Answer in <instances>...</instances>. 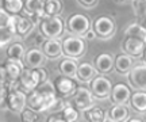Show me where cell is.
<instances>
[{
	"label": "cell",
	"instance_id": "1",
	"mask_svg": "<svg viewBox=\"0 0 146 122\" xmlns=\"http://www.w3.org/2000/svg\"><path fill=\"white\" fill-rule=\"evenodd\" d=\"M47 80L46 71L39 67V68H23L22 73L19 76V84L26 91H34L38 85Z\"/></svg>",
	"mask_w": 146,
	"mask_h": 122
},
{
	"label": "cell",
	"instance_id": "2",
	"mask_svg": "<svg viewBox=\"0 0 146 122\" xmlns=\"http://www.w3.org/2000/svg\"><path fill=\"white\" fill-rule=\"evenodd\" d=\"M41 34L46 38H57L64 31V22L58 15L56 16H46L39 23Z\"/></svg>",
	"mask_w": 146,
	"mask_h": 122
},
{
	"label": "cell",
	"instance_id": "3",
	"mask_svg": "<svg viewBox=\"0 0 146 122\" xmlns=\"http://www.w3.org/2000/svg\"><path fill=\"white\" fill-rule=\"evenodd\" d=\"M85 52V42L78 35H69L62 41V53L69 59L81 57Z\"/></svg>",
	"mask_w": 146,
	"mask_h": 122
},
{
	"label": "cell",
	"instance_id": "4",
	"mask_svg": "<svg viewBox=\"0 0 146 122\" xmlns=\"http://www.w3.org/2000/svg\"><path fill=\"white\" fill-rule=\"evenodd\" d=\"M91 29V22L83 14H74L68 19V30L74 35L81 37Z\"/></svg>",
	"mask_w": 146,
	"mask_h": 122
},
{
	"label": "cell",
	"instance_id": "5",
	"mask_svg": "<svg viewBox=\"0 0 146 122\" xmlns=\"http://www.w3.org/2000/svg\"><path fill=\"white\" fill-rule=\"evenodd\" d=\"M129 81L134 88L146 90V64L141 63L131 67L129 71Z\"/></svg>",
	"mask_w": 146,
	"mask_h": 122
},
{
	"label": "cell",
	"instance_id": "6",
	"mask_svg": "<svg viewBox=\"0 0 146 122\" xmlns=\"http://www.w3.org/2000/svg\"><path fill=\"white\" fill-rule=\"evenodd\" d=\"M111 90H112V84L104 76L94 77L91 81V92L96 98H107L111 94Z\"/></svg>",
	"mask_w": 146,
	"mask_h": 122
},
{
	"label": "cell",
	"instance_id": "7",
	"mask_svg": "<svg viewBox=\"0 0 146 122\" xmlns=\"http://www.w3.org/2000/svg\"><path fill=\"white\" fill-rule=\"evenodd\" d=\"M92 102H94V96L88 88H84V87L76 88L74 98H73V103H74L76 110H84V111L88 110L92 106Z\"/></svg>",
	"mask_w": 146,
	"mask_h": 122
},
{
	"label": "cell",
	"instance_id": "8",
	"mask_svg": "<svg viewBox=\"0 0 146 122\" xmlns=\"http://www.w3.org/2000/svg\"><path fill=\"white\" fill-rule=\"evenodd\" d=\"M27 96L26 94L21 90H12L8 92L7 96V106L10 107V110L14 113H22L23 109L26 107Z\"/></svg>",
	"mask_w": 146,
	"mask_h": 122
},
{
	"label": "cell",
	"instance_id": "9",
	"mask_svg": "<svg viewBox=\"0 0 146 122\" xmlns=\"http://www.w3.org/2000/svg\"><path fill=\"white\" fill-rule=\"evenodd\" d=\"M114 30V21L108 16H99L94 23V31L96 33V35H99L102 38H107L110 35H112Z\"/></svg>",
	"mask_w": 146,
	"mask_h": 122
},
{
	"label": "cell",
	"instance_id": "10",
	"mask_svg": "<svg viewBox=\"0 0 146 122\" xmlns=\"http://www.w3.org/2000/svg\"><path fill=\"white\" fill-rule=\"evenodd\" d=\"M122 49L126 54L131 57H141L145 50V43L133 37H126V39L122 42Z\"/></svg>",
	"mask_w": 146,
	"mask_h": 122
},
{
	"label": "cell",
	"instance_id": "11",
	"mask_svg": "<svg viewBox=\"0 0 146 122\" xmlns=\"http://www.w3.org/2000/svg\"><path fill=\"white\" fill-rule=\"evenodd\" d=\"M42 52L47 59H57L62 54V42H60L57 38H47L42 43Z\"/></svg>",
	"mask_w": 146,
	"mask_h": 122
},
{
	"label": "cell",
	"instance_id": "12",
	"mask_svg": "<svg viewBox=\"0 0 146 122\" xmlns=\"http://www.w3.org/2000/svg\"><path fill=\"white\" fill-rule=\"evenodd\" d=\"M23 59H25V65H26L27 68L35 69V68L42 67V65L45 64L46 56H45L43 52L39 50V49H30Z\"/></svg>",
	"mask_w": 146,
	"mask_h": 122
},
{
	"label": "cell",
	"instance_id": "13",
	"mask_svg": "<svg viewBox=\"0 0 146 122\" xmlns=\"http://www.w3.org/2000/svg\"><path fill=\"white\" fill-rule=\"evenodd\" d=\"M54 87H56V91H57V94L60 96H62V98H65V96H69L72 95L73 92L76 91V83L73 81L70 77H58L57 80H56V84H54Z\"/></svg>",
	"mask_w": 146,
	"mask_h": 122
},
{
	"label": "cell",
	"instance_id": "14",
	"mask_svg": "<svg viewBox=\"0 0 146 122\" xmlns=\"http://www.w3.org/2000/svg\"><path fill=\"white\" fill-rule=\"evenodd\" d=\"M23 68H25V64L23 63L7 59V61H5V64H4L5 75H7V83H8V81H18Z\"/></svg>",
	"mask_w": 146,
	"mask_h": 122
},
{
	"label": "cell",
	"instance_id": "15",
	"mask_svg": "<svg viewBox=\"0 0 146 122\" xmlns=\"http://www.w3.org/2000/svg\"><path fill=\"white\" fill-rule=\"evenodd\" d=\"M130 96H131V92L129 90V87L122 84V83L116 84L111 90V99L116 105H125L126 102L130 99Z\"/></svg>",
	"mask_w": 146,
	"mask_h": 122
},
{
	"label": "cell",
	"instance_id": "16",
	"mask_svg": "<svg viewBox=\"0 0 146 122\" xmlns=\"http://www.w3.org/2000/svg\"><path fill=\"white\" fill-rule=\"evenodd\" d=\"M27 105L34 111H46V103L42 92L38 88L31 91V94L27 96Z\"/></svg>",
	"mask_w": 146,
	"mask_h": 122
},
{
	"label": "cell",
	"instance_id": "17",
	"mask_svg": "<svg viewBox=\"0 0 146 122\" xmlns=\"http://www.w3.org/2000/svg\"><path fill=\"white\" fill-rule=\"evenodd\" d=\"M114 67L119 73H127L133 67V57L126 53H122L119 56H116V59L114 60Z\"/></svg>",
	"mask_w": 146,
	"mask_h": 122
},
{
	"label": "cell",
	"instance_id": "18",
	"mask_svg": "<svg viewBox=\"0 0 146 122\" xmlns=\"http://www.w3.org/2000/svg\"><path fill=\"white\" fill-rule=\"evenodd\" d=\"M76 76L81 81H91L96 76V69L89 63H83V64H80V65H77Z\"/></svg>",
	"mask_w": 146,
	"mask_h": 122
},
{
	"label": "cell",
	"instance_id": "19",
	"mask_svg": "<svg viewBox=\"0 0 146 122\" xmlns=\"http://www.w3.org/2000/svg\"><path fill=\"white\" fill-rule=\"evenodd\" d=\"M96 67L102 73H107L114 68V57L108 53H102L96 59Z\"/></svg>",
	"mask_w": 146,
	"mask_h": 122
},
{
	"label": "cell",
	"instance_id": "20",
	"mask_svg": "<svg viewBox=\"0 0 146 122\" xmlns=\"http://www.w3.org/2000/svg\"><path fill=\"white\" fill-rule=\"evenodd\" d=\"M125 35L137 38L143 43H146V29L142 27L139 23H131L130 26H127V29L125 30Z\"/></svg>",
	"mask_w": 146,
	"mask_h": 122
},
{
	"label": "cell",
	"instance_id": "21",
	"mask_svg": "<svg viewBox=\"0 0 146 122\" xmlns=\"http://www.w3.org/2000/svg\"><path fill=\"white\" fill-rule=\"evenodd\" d=\"M7 56H8V60L23 63L22 61L23 57H25V48H23V45H21L19 42L11 43L8 46V49H7Z\"/></svg>",
	"mask_w": 146,
	"mask_h": 122
},
{
	"label": "cell",
	"instance_id": "22",
	"mask_svg": "<svg viewBox=\"0 0 146 122\" xmlns=\"http://www.w3.org/2000/svg\"><path fill=\"white\" fill-rule=\"evenodd\" d=\"M3 8L10 15H18L25 8L23 0H3Z\"/></svg>",
	"mask_w": 146,
	"mask_h": 122
},
{
	"label": "cell",
	"instance_id": "23",
	"mask_svg": "<svg viewBox=\"0 0 146 122\" xmlns=\"http://www.w3.org/2000/svg\"><path fill=\"white\" fill-rule=\"evenodd\" d=\"M129 117V111L125 107V105H116L110 109V119L114 122H125Z\"/></svg>",
	"mask_w": 146,
	"mask_h": 122
},
{
	"label": "cell",
	"instance_id": "24",
	"mask_svg": "<svg viewBox=\"0 0 146 122\" xmlns=\"http://www.w3.org/2000/svg\"><path fill=\"white\" fill-rule=\"evenodd\" d=\"M131 106L135 109L137 111H146V92L143 91H137L130 96Z\"/></svg>",
	"mask_w": 146,
	"mask_h": 122
},
{
	"label": "cell",
	"instance_id": "25",
	"mask_svg": "<svg viewBox=\"0 0 146 122\" xmlns=\"http://www.w3.org/2000/svg\"><path fill=\"white\" fill-rule=\"evenodd\" d=\"M60 71L64 76L66 77H72V76H76V71H77V64L76 61L72 59H65L61 61V65H60Z\"/></svg>",
	"mask_w": 146,
	"mask_h": 122
},
{
	"label": "cell",
	"instance_id": "26",
	"mask_svg": "<svg viewBox=\"0 0 146 122\" xmlns=\"http://www.w3.org/2000/svg\"><path fill=\"white\" fill-rule=\"evenodd\" d=\"M43 10L49 16H56L62 10V3H61V0H45Z\"/></svg>",
	"mask_w": 146,
	"mask_h": 122
},
{
	"label": "cell",
	"instance_id": "27",
	"mask_svg": "<svg viewBox=\"0 0 146 122\" xmlns=\"http://www.w3.org/2000/svg\"><path fill=\"white\" fill-rule=\"evenodd\" d=\"M33 29V22L29 16H19L16 23V34L18 35H26Z\"/></svg>",
	"mask_w": 146,
	"mask_h": 122
},
{
	"label": "cell",
	"instance_id": "28",
	"mask_svg": "<svg viewBox=\"0 0 146 122\" xmlns=\"http://www.w3.org/2000/svg\"><path fill=\"white\" fill-rule=\"evenodd\" d=\"M85 118L88 122H104V113L100 107H89L85 110Z\"/></svg>",
	"mask_w": 146,
	"mask_h": 122
},
{
	"label": "cell",
	"instance_id": "29",
	"mask_svg": "<svg viewBox=\"0 0 146 122\" xmlns=\"http://www.w3.org/2000/svg\"><path fill=\"white\" fill-rule=\"evenodd\" d=\"M43 8V0H26L25 1V8L23 11L27 12V16L35 14L36 11Z\"/></svg>",
	"mask_w": 146,
	"mask_h": 122
},
{
	"label": "cell",
	"instance_id": "30",
	"mask_svg": "<svg viewBox=\"0 0 146 122\" xmlns=\"http://www.w3.org/2000/svg\"><path fill=\"white\" fill-rule=\"evenodd\" d=\"M14 35H15V34L11 31L5 25H0V46L8 45V43L12 41Z\"/></svg>",
	"mask_w": 146,
	"mask_h": 122
},
{
	"label": "cell",
	"instance_id": "31",
	"mask_svg": "<svg viewBox=\"0 0 146 122\" xmlns=\"http://www.w3.org/2000/svg\"><path fill=\"white\" fill-rule=\"evenodd\" d=\"M62 118L65 119V122H74V121H77L78 113L74 107L68 105V106L62 110Z\"/></svg>",
	"mask_w": 146,
	"mask_h": 122
},
{
	"label": "cell",
	"instance_id": "32",
	"mask_svg": "<svg viewBox=\"0 0 146 122\" xmlns=\"http://www.w3.org/2000/svg\"><path fill=\"white\" fill-rule=\"evenodd\" d=\"M38 121V114L33 109H23L22 111V122H36Z\"/></svg>",
	"mask_w": 146,
	"mask_h": 122
},
{
	"label": "cell",
	"instance_id": "33",
	"mask_svg": "<svg viewBox=\"0 0 146 122\" xmlns=\"http://www.w3.org/2000/svg\"><path fill=\"white\" fill-rule=\"evenodd\" d=\"M68 105L69 103L64 99L62 96H57V98H56V101L53 102V105L50 106V109H49V111H62Z\"/></svg>",
	"mask_w": 146,
	"mask_h": 122
},
{
	"label": "cell",
	"instance_id": "34",
	"mask_svg": "<svg viewBox=\"0 0 146 122\" xmlns=\"http://www.w3.org/2000/svg\"><path fill=\"white\" fill-rule=\"evenodd\" d=\"M133 10L139 18L146 12V0H133Z\"/></svg>",
	"mask_w": 146,
	"mask_h": 122
},
{
	"label": "cell",
	"instance_id": "35",
	"mask_svg": "<svg viewBox=\"0 0 146 122\" xmlns=\"http://www.w3.org/2000/svg\"><path fill=\"white\" fill-rule=\"evenodd\" d=\"M18 18H19V14H18V15H8L7 22H5V26L8 27L14 34H16V23H18Z\"/></svg>",
	"mask_w": 146,
	"mask_h": 122
},
{
	"label": "cell",
	"instance_id": "36",
	"mask_svg": "<svg viewBox=\"0 0 146 122\" xmlns=\"http://www.w3.org/2000/svg\"><path fill=\"white\" fill-rule=\"evenodd\" d=\"M7 96H8V88L4 83L0 81V106L7 102Z\"/></svg>",
	"mask_w": 146,
	"mask_h": 122
},
{
	"label": "cell",
	"instance_id": "37",
	"mask_svg": "<svg viewBox=\"0 0 146 122\" xmlns=\"http://www.w3.org/2000/svg\"><path fill=\"white\" fill-rule=\"evenodd\" d=\"M78 3L84 7H94L98 3V0H78Z\"/></svg>",
	"mask_w": 146,
	"mask_h": 122
},
{
	"label": "cell",
	"instance_id": "38",
	"mask_svg": "<svg viewBox=\"0 0 146 122\" xmlns=\"http://www.w3.org/2000/svg\"><path fill=\"white\" fill-rule=\"evenodd\" d=\"M84 37L87 38L88 41H92V39H95V38H96V33H95L94 30H92V29H89L88 31L84 34Z\"/></svg>",
	"mask_w": 146,
	"mask_h": 122
},
{
	"label": "cell",
	"instance_id": "39",
	"mask_svg": "<svg viewBox=\"0 0 146 122\" xmlns=\"http://www.w3.org/2000/svg\"><path fill=\"white\" fill-rule=\"evenodd\" d=\"M8 15H10V14H7L4 10H0V25H5Z\"/></svg>",
	"mask_w": 146,
	"mask_h": 122
},
{
	"label": "cell",
	"instance_id": "40",
	"mask_svg": "<svg viewBox=\"0 0 146 122\" xmlns=\"http://www.w3.org/2000/svg\"><path fill=\"white\" fill-rule=\"evenodd\" d=\"M47 122H65V119H64V118H60L58 115H52Z\"/></svg>",
	"mask_w": 146,
	"mask_h": 122
},
{
	"label": "cell",
	"instance_id": "41",
	"mask_svg": "<svg viewBox=\"0 0 146 122\" xmlns=\"http://www.w3.org/2000/svg\"><path fill=\"white\" fill-rule=\"evenodd\" d=\"M138 19H139V25H141L142 27H145V29H146V12L143 14V15L139 16Z\"/></svg>",
	"mask_w": 146,
	"mask_h": 122
},
{
	"label": "cell",
	"instance_id": "42",
	"mask_svg": "<svg viewBox=\"0 0 146 122\" xmlns=\"http://www.w3.org/2000/svg\"><path fill=\"white\" fill-rule=\"evenodd\" d=\"M129 122H142L141 119H138V118H133V119H130Z\"/></svg>",
	"mask_w": 146,
	"mask_h": 122
},
{
	"label": "cell",
	"instance_id": "43",
	"mask_svg": "<svg viewBox=\"0 0 146 122\" xmlns=\"http://www.w3.org/2000/svg\"><path fill=\"white\" fill-rule=\"evenodd\" d=\"M143 54H145V60H146V50H143Z\"/></svg>",
	"mask_w": 146,
	"mask_h": 122
},
{
	"label": "cell",
	"instance_id": "44",
	"mask_svg": "<svg viewBox=\"0 0 146 122\" xmlns=\"http://www.w3.org/2000/svg\"><path fill=\"white\" fill-rule=\"evenodd\" d=\"M107 122H114V121H107Z\"/></svg>",
	"mask_w": 146,
	"mask_h": 122
},
{
	"label": "cell",
	"instance_id": "45",
	"mask_svg": "<svg viewBox=\"0 0 146 122\" xmlns=\"http://www.w3.org/2000/svg\"><path fill=\"white\" fill-rule=\"evenodd\" d=\"M74 122H80V121H74Z\"/></svg>",
	"mask_w": 146,
	"mask_h": 122
}]
</instances>
